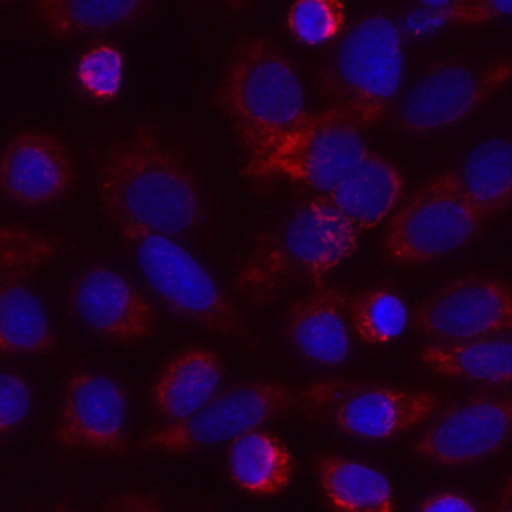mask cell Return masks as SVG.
<instances>
[{"mask_svg": "<svg viewBox=\"0 0 512 512\" xmlns=\"http://www.w3.org/2000/svg\"><path fill=\"white\" fill-rule=\"evenodd\" d=\"M404 190L400 170L380 154H368L324 198L358 232L382 222Z\"/></svg>", "mask_w": 512, "mask_h": 512, "instance_id": "cell-19", "label": "cell"}, {"mask_svg": "<svg viewBox=\"0 0 512 512\" xmlns=\"http://www.w3.org/2000/svg\"><path fill=\"white\" fill-rule=\"evenodd\" d=\"M30 388L26 380L14 372L0 376V432L6 438L30 410Z\"/></svg>", "mask_w": 512, "mask_h": 512, "instance_id": "cell-30", "label": "cell"}, {"mask_svg": "<svg viewBox=\"0 0 512 512\" xmlns=\"http://www.w3.org/2000/svg\"><path fill=\"white\" fill-rule=\"evenodd\" d=\"M512 446V394H472L442 408L414 438L412 452L442 464L468 466Z\"/></svg>", "mask_w": 512, "mask_h": 512, "instance_id": "cell-10", "label": "cell"}, {"mask_svg": "<svg viewBox=\"0 0 512 512\" xmlns=\"http://www.w3.org/2000/svg\"><path fill=\"white\" fill-rule=\"evenodd\" d=\"M368 154L362 128L346 114L328 106L322 112H310L260 162L246 164L244 174L252 178H290L324 196Z\"/></svg>", "mask_w": 512, "mask_h": 512, "instance_id": "cell-7", "label": "cell"}, {"mask_svg": "<svg viewBox=\"0 0 512 512\" xmlns=\"http://www.w3.org/2000/svg\"><path fill=\"white\" fill-rule=\"evenodd\" d=\"M62 240L40 234L18 222H4L0 228V278L2 284L24 280L58 254Z\"/></svg>", "mask_w": 512, "mask_h": 512, "instance_id": "cell-25", "label": "cell"}, {"mask_svg": "<svg viewBox=\"0 0 512 512\" xmlns=\"http://www.w3.org/2000/svg\"><path fill=\"white\" fill-rule=\"evenodd\" d=\"M418 512H478V510L468 496L452 490H440L426 496L418 506Z\"/></svg>", "mask_w": 512, "mask_h": 512, "instance_id": "cell-32", "label": "cell"}, {"mask_svg": "<svg viewBox=\"0 0 512 512\" xmlns=\"http://www.w3.org/2000/svg\"><path fill=\"white\" fill-rule=\"evenodd\" d=\"M288 28L306 44H322L344 32V6L334 0H300L288 10Z\"/></svg>", "mask_w": 512, "mask_h": 512, "instance_id": "cell-28", "label": "cell"}, {"mask_svg": "<svg viewBox=\"0 0 512 512\" xmlns=\"http://www.w3.org/2000/svg\"><path fill=\"white\" fill-rule=\"evenodd\" d=\"M352 294L340 286L316 284L294 300L286 312V336L310 360L340 364L348 356V328L344 312Z\"/></svg>", "mask_w": 512, "mask_h": 512, "instance_id": "cell-17", "label": "cell"}, {"mask_svg": "<svg viewBox=\"0 0 512 512\" xmlns=\"http://www.w3.org/2000/svg\"><path fill=\"white\" fill-rule=\"evenodd\" d=\"M220 374V360L210 348H184L162 368L152 386L156 412L168 424L194 416L216 396Z\"/></svg>", "mask_w": 512, "mask_h": 512, "instance_id": "cell-18", "label": "cell"}, {"mask_svg": "<svg viewBox=\"0 0 512 512\" xmlns=\"http://www.w3.org/2000/svg\"><path fill=\"white\" fill-rule=\"evenodd\" d=\"M422 10L440 22H456V24H478L492 20L496 16L512 14V2H496V0H482V2H426Z\"/></svg>", "mask_w": 512, "mask_h": 512, "instance_id": "cell-29", "label": "cell"}, {"mask_svg": "<svg viewBox=\"0 0 512 512\" xmlns=\"http://www.w3.org/2000/svg\"><path fill=\"white\" fill-rule=\"evenodd\" d=\"M126 394L112 378L74 372L62 390L54 440L62 450L126 454Z\"/></svg>", "mask_w": 512, "mask_h": 512, "instance_id": "cell-13", "label": "cell"}, {"mask_svg": "<svg viewBox=\"0 0 512 512\" xmlns=\"http://www.w3.org/2000/svg\"><path fill=\"white\" fill-rule=\"evenodd\" d=\"M402 70L396 22L386 12H368L334 40L320 68V84L330 108L366 128L392 112Z\"/></svg>", "mask_w": 512, "mask_h": 512, "instance_id": "cell-4", "label": "cell"}, {"mask_svg": "<svg viewBox=\"0 0 512 512\" xmlns=\"http://www.w3.org/2000/svg\"><path fill=\"white\" fill-rule=\"evenodd\" d=\"M358 230L318 196L260 230L234 272L236 292L252 306H270L294 282L320 280L356 246Z\"/></svg>", "mask_w": 512, "mask_h": 512, "instance_id": "cell-2", "label": "cell"}, {"mask_svg": "<svg viewBox=\"0 0 512 512\" xmlns=\"http://www.w3.org/2000/svg\"><path fill=\"white\" fill-rule=\"evenodd\" d=\"M76 176L68 148L50 132L26 128L16 132L2 150V192L28 208L62 198Z\"/></svg>", "mask_w": 512, "mask_h": 512, "instance_id": "cell-15", "label": "cell"}, {"mask_svg": "<svg viewBox=\"0 0 512 512\" xmlns=\"http://www.w3.org/2000/svg\"><path fill=\"white\" fill-rule=\"evenodd\" d=\"M44 512H74V506H72L70 498H60L50 508H46Z\"/></svg>", "mask_w": 512, "mask_h": 512, "instance_id": "cell-34", "label": "cell"}, {"mask_svg": "<svg viewBox=\"0 0 512 512\" xmlns=\"http://www.w3.org/2000/svg\"><path fill=\"white\" fill-rule=\"evenodd\" d=\"M348 312L356 332L374 344L394 340L408 324L406 304L388 286H374L352 294Z\"/></svg>", "mask_w": 512, "mask_h": 512, "instance_id": "cell-26", "label": "cell"}, {"mask_svg": "<svg viewBox=\"0 0 512 512\" xmlns=\"http://www.w3.org/2000/svg\"><path fill=\"white\" fill-rule=\"evenodd\" d=\"M420 188L456 196L488 220L512 204V142L484 140Z\"/></svg>", "mask_w": 512, "mask_h": 512, "instance_id": "cell-16", "label": "cell"}, {"mask_svg": "<svg viewBox=\"0 0 512 512\" xmlns=\"http://www.w3.org/2000/svg\"><path fill=\"white\" fill-rule=\"evenodd\" d=\"M148 8L150 4L142 0H38L30 4L28 16L52 36L64 38L78 32L128 24L140 18Z\"/></svg>", "mask_w": 512, "mask_h": 512, "instance_id": "cell-23", "label": "cell"}, {"mask_svg": "<svg viewBox=\"0 0 512 512\" xmlns=\"http://www.w3.org/2000/svg\"><path fill=\"white\" fill-rule=\"evenodd\" d=\"M306 412L332 422L346 434L386 440L440 412L442 394L406 390L344 378L316 380L304 386Z\"/></svg>", "mask_w": 512, "mask_h": 512, "instance_id": "cell-8", "label": "cell"}, {"mask_svg": "<svg viewBox=\"0 0 512 512\" xmlns=\"http://www.w3.org/2000/svg\"><path fill=\"white\" fill-rule=\"evenodd\" d=\"M314 474L330 512H396L390 480L366 462L316 454Z\"/></svg>", "mask_w": 512, "mask_h": 512, "instance_id": "cell-20", "label": "cell"}, {"mask_svg": "<svg viewBox=\"0 0 512 512\" xmlns=\"http://www.w3.org/2000/svg\"><path fill=\"white\" fill-rule=\"evenodd\" d=\"M98 192L116 228L178 236L202 226V188L182 158L150 124L114 138L98 156Z\"/></svg>", "mask_w": 512, "mask_h": 512, "instance_id": "cell-1", "label": "cell"}, {"mask_svg": "<svg viewBox=\"0 0 512 512\" xmlns=\"http://www.w3.org/2000/svg\"><path fill=\"white\" fill-rule=\"evenodd\" d=\"M184 512H216L212 506H198V508H188V510H184Z\"/></svg>", "mask_w": 512, "mask_h": 512, "instance_id": "cell-35", "label": "cell"}, {"mask_svg": "<svg viewBox=\"0 0 512 512\" xmlns=\"http://www.w3.org/2000/svg\"><path fill=\"white\" fill-rule=\"evenodd\" d=\"M68 304L82 324L104 338L138 342L154 334V306L108 266L82 270L68 288Z\"/></svg>", "mask_w": 512, "mask_h": 512, "instance_id": "cell-14", "label": "cell"}, {"mask_svg": "<svg viewBox=\"0 0 512 512\" xmlns=\"http://www.w3.org/2000/svg\"><path fill=\"white\" fill-rule=\"evenodd\" d=\"M486 218L456 196L418 188L392 216L382 250L394 264H422L468 244Z\"/></svg>", "mask_w": 512, "mask_h": 512, "instance_id": "cell-12", "label": "cell"}, {"mask_svg": "<svg viewBox=\"0 0 512 512\" xmlns=\"http://www.w3.org/2000/svg\"><path fill=\"white\" fill-rule=\"evenodd\" d=\"M306 406L304 388L296 390L276 380H246L216 392L194 416L148 432L134 442V448L178 456L224 442L232 444L280 414L306 412Z\"/></svg>", "mask_w": 512, "mask_h": 512, "instance_id": "cell-6", "label": "cell"}, {"mask_svg": "<svg viewBox=\"0 0 512 512\" xmlns=\"http://www.w3.org/2000/svg\"><path fill=\"white\" fill-rule=\"evenodd\" d=\"M0 346L4 354H40L58 348L40 300L24 284L0 286Z\"/></svg>", "mask_w": 512, "mask_h": 512, "instance_id": "cell-24", "label": "cell"}, {"mask_svg": "<svg viewBox=\"0 0 512 512\" xmlns=\"http://www.w3.org/2000/svg\"><path fill=\"white\" fill-rule=\"evenodd\" d=\"M214 102L248 152L246 164L260 162L310 116L294 64L264 38L234 42Z\"/></svg>", "mask_w": 512, "mask_h": 512, "instance_id": "cell-3", "label": "cell"}, {"mask_svg": "<svg viewBox=\"0 0 512 512\" xmlns=\"http://www.w3.org/2000/svg\"><path fill=\"white\" fill-rule=\"evenodd\" d=\"M74 78L84 94L96 100L114 98L122 78V56L118 48L106 42L90 46L76 62Z\"/></svg>", "mask_w": 512, "mask_h": 512, "instance_id": "cell-27", "label": "cell"}, {"mask_svg": "<svg viewBox=\"0 0 512 512\" xmlns=\"http://www.w3.org/2000/svg\"><path fill=\"white\" fill-rule=\"evenodd\" d=\"M490 512H512V470L504 476Z\"/></svg>", "mask_w": 512, "mask_h": 512, "instance_id": "cell-33", "label": "cell"}, {"mask_svg": "<svg viewBox=\"0 0 512 512\" xmlns=\"http://www.w3.org/2000/svg\"><path fill=\"white\" fill-rule=\"evenodd\" d=\"M512 80V58L432 62L396 100L390 118L404 132H432L458 124Z\"/></svg>", "mask_w": 512, "mask_h": 512, "instance_id": "cell-9", "label": "cell"}, {"mask_svg": "<svg viewBox=\"0 0 512 512\" xmlns=\"http://www.w3.org/2000/svg\"><path fill=\"white\" fill-rule=\"evenodd\" d=\"M96 512H164V502L154 490L132 488L116 492Z\"/></svg>", "mask_w": 512, "mask_h": 512, "instance_id": "cell-31", "label": "cell"}, {"mask_svg": "<svg viewBox=\"0 0 512 512\" xmlns=\"http://www.w3.org/2000/svg\"><path fill=\"white\" fill-rule=\"evenodd\" d=\"M294 456L288 446L268 434L250 432L228 448V474L232 482L252 496H274L294 476Z\"/></svg>", "mask_w": 512, "mask_h": 512, "instance_id": "cell-21", "label": "cell"}, {"mask_svg": "<svg viewBox=\"0 0 512 512\" xmlns=\"http://www.w3.org/2000/svg\"><path fill=\"white\" fill-rule=\"evenodd\" d=\"M412 324L450 344L508 334L512 332V280L482 274L454 278L414 308Z\"/></svg>", "mask_w": 512, "mask_h": 512, "instance_id": "cell-11", "label": "cell"}, {"mask_svg": "<svg viewBox=\"0 0 512 512\" xmlns=\"http://www.w3.org/2000/svg\"><path fill=\"white\" fill-rule=\"evenodd\" d=\"M148 286L180 316L222 336L258 348L238 308L200 262L170 236L136 228H118Z\"/></svg>", "mask_w": 512, "mask_h": 512, "instance_id": "cell-5", "label": "cell"}, {"mask_svg": "<svg viewBox=\"0 0 512 512\" xmlns=\"http://www.w3.org/2000/svg\"><path fill=\"white\" fill-rule=\"evenodd\" d=\"M420 360L444 376L492 386L512 384V338L496 336L456 344H426L420 350Z\"/></svg>", "mask_w": 512, "mask_h": 512, "instance_id": "cell-22", "label": "cell"}]
</instances>
